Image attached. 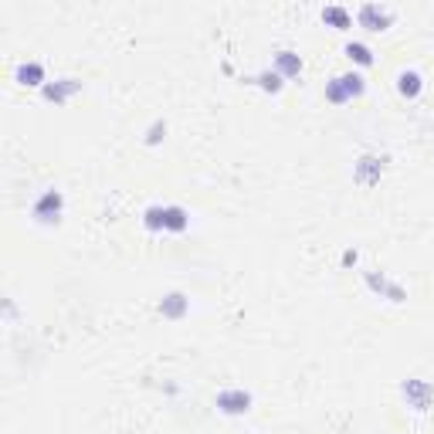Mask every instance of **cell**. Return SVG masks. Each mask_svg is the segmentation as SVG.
Masks as SVG:
<instances>
[{"instance_id":"obj_3","label":"cell","mask_w":434,"mask_h":434,"mask_svg":"<svg viewBox=\"0 0 434 434\" xmlns=\"http://www.w3.org/2000/svg\"><path fill=\"white\" fill-rule=\"evenodd\" d=\"M319 17H322L326 28H336V31H349L353 21H356V14H353L349 7H342V3H326V7L319 10Z\"/></svg>"},{"instance_id":"obj_1","label":"cell","mask_w":434,"mask_h":434,"mask_svg":"<svg viewBox=\"0 0 434 434\" xmlns=\"http://www.w3.org/2000/svg\"><path fill=\"white\" fill-rule=\"evenodd\" d=\"M394 17H397V14H394V7H387V3H360V7H356V24L370 34L387 31V28L394 24Z\"/></svg>"},{"instance_id":"obj_11","label":"cell","mask_w":434,"mask_h":434,"mask_svg":"<svg viewBox=\"0 0 434 434\" xmlns=\"http://www.w3.org/2000/svg\"><path fill=\"white\" fill-rule=\"evenodd\" d=\"M254 82H258V85L265 89V92H279V89H281V82H285V78H281V75L275 71V68H265V71H258V75H254Z\"/></svg>"},{"instance_id":"obj_15","label":"cell","mask_w":434,"mask_h":434,"mask_svg":"<svg viewBox=\"0 0 434 434\" xmlns=\"http://www.w3.org/2000/svg\"><path fill=\"white\" fill-rule=\"evenodd\" d=\"M163 132H166V125L153 123V125H150V136H146V143H159V139H163Z\"/></svg>"},{"instance_id":"obj_4","label":"cell","mask_w":434,"mask_h":434,"mask_svg":"<svg viewBox=\"0 0 434 434\" xmlns=\"http://www.w3.org/2000/svg\"><path fill=\"white\" fill-rule=\"evenodd\" d=\"M217 407L224 410V414H245L251 407V394H245L241 387H231V390H220L214 397Z\"/></svg>"},{"instance_id":"obj_8","label":"cell","mask_w":434,"mask_h":434,"mask_svg":"<svg viewBox=\"0 0 434 434\" xmlns=\"http://www.w3.org/2000/svg\"><path fill=\"white\" fill-rule=\"evenodd\" d=\"M275 71H279L281 78L299 75V71H302V55H295V51H288V48L275 51Z\"/></svg>"},{"instance_id":"obj_12","label":"cell","mask_w":434,"mask_h":434,"mask_svg":"<svg viewBox=\"0 0 434 434\" xmlns=\"http://www.w3.org/2000/svg\"><path fill=\"white\" fill-rule=\"evenodd\" d=\"M190 227V217L184 207H166V231H186Z\"/></svg>"},{"instance_id":"obj_14","label":"cell","mask_w":434,"mask_h":434,"mask_svg":"<svg viewBox=\"0 0 434 434\" xmlns=\"http://www.w3.org/2000/svg\"><path fill=\"white\" fill-rule=\"evenodd\" d=\"M184 295H166V299H163V302H159V312H163V315H180V312H184Z\"/></svg>"},{"instance_id":"obj_7","label":"cell","mask_w":434,"mask_h":434,"mask_svg":"<svg viewBox=\"0 0 434 434\" xmlns=\"http://www.w3.org/2000/svg\"><path fill=\"white\" fill-rule=\"evenodd\" d=\"M397 92H401L403 98H417V95L424 92V78H421V71L403 68L401 75H397Z\"/></svg>"},{"instance_id":"obj_10","label":"cell","mask_w":434,"mask_h":434,"mask_svg":"<svg viewBox=\"0 0 434 434\" xmlns=\"http://www.w3.org/2000/svg\"><path fill=\"white\" fill-rule=\"evenodd\" d=\"M336 78H340V85L346 89L349 98H360V95L367 92V78H363L360 71H342V75H336Z\"/></svg>"},{"instance_id":"obj_2","label":"cell","mask_w":434,"mask_h":434,"mask_svg":"<svg viewBox=\"0 0 434 434\" xmlns=\"http://www.w3.org/2000/svg\"><path fill=\"white\" fill-rule=\"evenodd\" d=\"M31 214L41 220V224H58L64 214V197H62V190H44L37 200H34V207H31Z\"/></svg>"},{"instance_id":"obj_13","label":"cell","mask_w":434,"mask_h":434,"mask_svg":"<svg viewBox=\"0 0 434 434\" xmlns=\"http://www.w3.org/2000/svg\"><path fill=\"white\" fill-rule=\"evenodd\" d=\"M326 98H329L333 105H342V102H349V95H346V89L340 85V78L326 82Z\"/></svg>"},{"instance_id":"obj_9","label":"cell","mask_w":434,"mask_h":434,"mask_svg":"<svg viewBox=\"0 0 434 434\" xmlns=\"http://www.w3.org/2000/svg\"><path fill=\"white\" fill-rule=\"evenodd\" d=\"M346 58L356 64V68H370L373 64V48L367 41H349L346 44Z\"/></svg>"},{"instance_id":"obj_6","label":"cell","mask_w":434,"mask_h":434,"mask_svg":"<svg viewBox=\"0 0 434 434\" xmlns=\"http://www.w3.org/2000/svg\"><path fill=\"white\" fill-rule=\"evenodd\" d=\"M14 78H17L21 85H31V89H44V85H48V71H44L41 62H21L17 71H14Z\"/></svg>"},{"instance_id":"obj_5","label":"cell","mask_w":434,"mask_h":434,"mask_svg":"<svg viewBox=\"0 0 434 434\" xmlns=\"http://www.w3.org/2000/svg\"><path fill=\"white\" fill-rule=\"evenodd\" d=\"M75 92H82V82L78 78H55V82H48L44 89H41V95L48 98V102H68Z\"/></svg>"}]
</instances>
